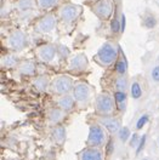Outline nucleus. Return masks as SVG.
I'll return each instance as SVG.
<instances>
[{
	"instance_id": "f257e3e1",
	"label": "nucleus",
	"mask_w": 159,
	"mask_h": 160,
	"mask_svg": "<svg viewBox=\"0 0 159 160\" xmlns=\"http://www.w3.org/2000/svg\"><path fill=\"white\" fill-rule=\"evenodd\" d=\"M119 58V46L115 41H106L100 46L96 55H95V62L103 68H110L117 63Z\"/></svg>"
},
{
	"instance_id": "f03ea898",
	"label": "nucleus",
	"mask_w": 159,
	"mask_h": 160,
	"mask_svg": "<svg viewBox=\"0 0 159 160\" xmlns=\"http://www.w3.org/2000/svg\"><path fill=\"white\" fill-rule=\"evenodd\" d=\"M95 112L99 117H112L115 114L118 109L114 93H110L108 91H102L95 97Z\"/></svg>"
},
{
	"instance_id": "7ed1b4c3",
	"label": "nucleus",
	"mask_w": 159,
	"mask_h": 160,
	"mask_svg": "<svg viewBox=\"0 0 159 160\" xmlns=\"http://www.w3.org/2000/svg\"><path fill=\"white\" fill-rule=\"evenodd\" d=\"M72 95L75 100V103L79 108H86L90 104V102L96 97L95 95V89L90 85L89 82L79 80L75 81V85L73 88Z\"/></svg>"
},
{
	"instance_id": "20e7f679",
	"label": "nucleus",
	"mask_w": 159,
	"mask_h": 160,
	"mask_svg": "<svg viewBox=\"0 0 159 160\" xmlns=\"http://www.w3.org/2000/svg\"><path fill=\"white\" fill-rule=\"evenodd\" d=\"M74 85H75V81L70 75L60 74V75H56L51 79L49 92L55 95V96L68 95V93H72Z\"/></svg>"
},
{
	"instance_id": "39448f33",
	"label": "nucleus",
	"mask_w": 159,
	"mask_h": 160,
	"mask_svg": "<svg viewBox=\"0 0 159 160\" xmlns=\"http://www.w3.org/2000/svg\"><path fill=\"white\" fill-rule=\"evenodd\" d=\"M83 12V8L80 5L73 4V2H64L59 6L57 9V17L59 21L66 26L74 24Z\"/></svg>"
},
{
	"instance_id": "423d86ee",
	"label": "nucleus",
	"mask_w": 159,
	"mask_h": 160,
	"mask_svg": "<svg viewBox=\"0 0 159 160\" xmlns=\"http://www.w3.org/2000/svg\"><path fill=\"white\" fill-rule=\"evenodd\" d=\"M5 46L11 51V52H20L27 49L29 44V38L28 34L23 29H15L12 30L10 34L5 38Z\"/></svg>"
},
{
	"instance_id": "0eeeda50",
	"label": "nucleus",
	"mask_w": 159,
	"mask_h": 160,
	"mask_svg": "<svg viewBox=\"0 0 159 160\" xmlns=\"http://www.w3.org/2000/svg\"><path fill=\"white\" fill-rule=\"evenodd\" d=\"M108 141V132L99 122L91 124L89 128V135L86 138V146L94 148H103Z\"/></svg>"
},
{
	"instance_id": "6e6552de",
	"label": "nucleus",
	"mask_w": 159,
	"mask_h": 160,
	"mask_svg": "<svg viewBox=\"0 0 159 160\" xmlns=\"http://www.w3.org/2000/svg\"><path fill=\"white\" fill-rule=\"evenodd\" d=\"M59 17L56 13L54 12H48L45 13L44 16H41L39 20L35 22L34 24V29L37 33L43 34V35H50V34H54L56 29H57V26H59Z\"/></svg>"
},
{
	"instance_id": "1a4fd4ad",
	"label": "nucleus",
	"mask_w": 159,
	"mask_h": 160,
	"mask_svg": "<svg viewBox=\"0 0 159 160\" xmlns=\"http://www.w3.org/2000/svg\"><path fill=\"white\" fill-rule=\"evenodd\" d=\"M57 53H59V48L51 42L39 45L34 50V55H35L37 60L41 63H45V64L52 63L54 60L57 57Z\"/></svg>"
},
{
	"instance_id": "9d476101",
	"label": "nucleus",
	"mask_w": 159,
	"mask_h": 160,
	"mask_svg": "<svg viewBox=\"0 0 159 160\" xmlns=\"http://www.w3.org/2000/svg\"><path fill=\"white\" fill-rule=\"evenodd\" d=\"M95 16L101 21H108L114 13V1L113 0H96L91 8Z\"/></svg>"
},
{
	"instance_id": "9b49d317",
	"label": "nucleus",
	"mask_w": 159,
	"mask_h": 160,
	"mask_svg": "<svg viewBox=\"0 0 159 160\" xmlns=\"http://www.w3.org/2000/svg\"><path fill=\"white\" fill-rule=\"evenodd\" d=\"M89 68V61L85 53L80 52L77 55H73L68 60V69L72 73H83Z\"/></svg>"
},
{
	"instance_id": "f8f14e48",
	"label": "nucleus",
	"mask_w": 159,
	"mask_h": 160,
	"mask_svg": "<svg viewBox=\"0 0 159 160\" xmlns=\"http://www.w3.org/2000/svg\"><path fill=\"white\" fill-rule=\"evenodd\" d=\"M97 122H99L100 125H102L110 135L118 133L121 130V128H123L120 118L114 117V115H112V117H100Z\"/></svg>"
},
{
	"instance_id": "ddd939ff",
	"label": "nucleus",
	"mask_w": 159,
	"mask_h": 160,
	"mask_svg": "<svg viewBox=\"0 0 159 160\" xmlns=\"http://www.w3.org/2000/svg\"><path fill=\"white\" fill-rule=\"evenodd\" d=\"M78 160H105V153L102 148L86 147L78 153Z\"/></svg>"
},
{
	"instance_id": "4468645a",
	"label": "nucleus",
	"mask_w": 159,
	"mask_h": 160,
	"mask_svg": "<svg viewBox=\"0 0 159 160\" xmlns=\"http://www.w3.org/2000/svg\"><path fill=\"white\" fill-rule=\"evenodd\" d=\"M16 72L20 75H26V77H35L37 73V66L33 60H22L20 64L15 68Z\"/></svg>"
},
{
	"instance_id": "2eb2a0df",
	"label": "nucleus",
	"mask_w": 159,
	"mask_h": 160,
	"mask_svg": "<svg viewBox=\"0 0 159 160\" xmlns=\"http://www.w3.org/2000/svg\"><path fill=\"white\" fill-rule=\"evenodd\" d=\"M55 103H56V107H59V108H61V109H63L64 112L73 110L74 109V107L77 106L75 100H74V97H73L72 93L62 95V96H56Z\"/></svg>"
},
{
	"instance_id": "dca6fc26",
	"label": "nucleus",
	"mask_w": 159,
	"mask_h": 160,
	"mask_svg": "<svg viewBox=\"0 0 159 160\" xmlns=\"http://www.w3.org/2000/svg\"><path fill=\"white\" fill-rule=\"evenodd\" d=\"M66 113L63 109H61L59 107H52L48 109L46 112V118L48 121L51 126H55V125H60L62 122V120L66 118Z\"/></svg>"
},
{
	"instance_id": "f3484780",
	"label": "nucleus",
	"mask_w": 159,
	"mask_h": 160,
	"mask_svg": "<svg viewBox=\"0 0 159 160\" xmlns=\"http://www.w3.org/2000/svg\"><path fill=\"white\" fill-rule=\"evenodd\" d=\"M50 136H51V140L54 141L57 146H62L66 142V138H67L66 128L63 125H61V124L52 126L51 131H50Z\"/></svg>"
},
{
	"instance_id": "a211bd4d",
	"label": "nucleus",
	"mask_w": 159,
	"mask_h": 160,
	"mask_svg": "<svg viewBox=\"0 0 159 160\" xmlns=\"http://www.w3.org/2000/svg\"><path fill=\"white\" fill-rule=\"evenodd\" d=\"M15 10L18 13H24V12H30V11L39 10L37 0H16L13 2Z\"/></svg>"
},
{
	"instance_id": "6ab92c4d",
	"label": "nucleus",
	"mask_w": 159,
	"mask_h": 160,
	"mask_svg": "<svg viewBox=\"0 0 159 160\" xmlns=\"http://www.w3.org/2000/svg\"><path fill=\"white\" fill-rule=\"evenodd\" d=\"M50 82H51V79H50L49 75L41 74V75H38V77H34L33 86L39 92H46V91H49Z\"/></svg>"
},
{
	"instance_id": "aec40b11",
	"label": "nucleus",
	"mask_w": 159,
	"mask_h": 160,
	"mask_svg": "<svg viewBox=\"0 0 159 160\" xmlns=\"http://www.w3.org/2000/svg\"><path fill=\"white\" fill-rule=\"evenodd\" d=\"M21 58L15 53V52H12V53H8V55H4L3 57H1V66L4 67V68H16L18 64H20L21 62Z\"/></svg>"
},
{
	"instance_id": "412c9836",
	"label": "nucleus",
	"mask_w": 159,
	"mask_h": 160,
	"mask_svg": "<svg viewBox=\"0 0 159 160\" xmlns=\"http://www.w3.org/2000/svg\"><path fill=\"white\" fill-rule=\"evenodd\" d=\"M114 98H115V103H117V107H118L119 112H124L126 108V102H128V92L115 91Z\"/></svg>"
},
{
	"instance_id": "4be33fe9",
	"label": "nucleus",
	"mask_w": 159,
	"mask_h": 160,
	"mask_svg": "<svg viewBox=\"0 0 159 160\" xmlns=\"http://www.w3.org/2000/svg\"><path fill=\"white\" fill-rule=\"evenodd\" d=\"M142 95H143V89H142L141 82L137 80H134L130 84V97L132 100H140Z\"/></svg>"
},
{
	"instance_id": "5701e85b",
	"label": "nucleus",
	"mask_w": 159,
	"mask_h": 160,
	"mask_svg": "<svg viewBox=\"0 0 159 160\" xmlns=\"http://www.w3.org/2000/svg\"><path fill=\"white\" fill-rule=\"evenodd\" d=\"M114 88H115V91H124V92H128L129 81H128L126 75H118L115 81H114Z\"/></svg>"
},
{
	"instance_id": "b1692460",
	"label": "nucleus",
	"mask_w": 159,
	"mask_h": 160,
	"mask_svg": "<svg viewBox=\"0 0 159 160\" xmlns=\"http://www.w3.org/2000/svg\"><path fill=\"white\" fill-rule=\"evenodd\" d=\"M37 4L39 10L49 11L60 4V0H37Z\"/></svg>"
},
{
	"instance_id": "393cba45",
	"label": "nucleus",
	"mask_w": 159,
	"mask_h": 160,
	"mask_svg": "<svg viewBox=\"0 0 159 160\" xmlns=\"http://www.w3.org/2000/svg\"><path fill=\"white\" fill-rule=\"evenodd\" d=\"M115 72L118 73V75H126L128 73V62L124 57H119L117 63L114 64Z\"/></svg>"
},
{
	"instance_id": "a878e982",
	"label": "nucleus",
	"mask_w": 159,
	"mask_h": 160,
	"mask_svg": "<svg viewBox=\"0 0 159 160\" xmlns=\"http://www.w3.org/2000/svg\"><path fill=\"white\" fill-rule=\"evenodd\" d=\"M149 121V114L148 113H145V114H142L141 117H140L139 119H137V121H136V130L140 131L142 130L145 126H146V124H148Z\"/></svg>"
},
{
	"instance_id": "bb28decb",
	"label": "nucleus",
	"mask_w": 159,
	"mask_h": 160,
	"mask_svg": "<svg viewBox=\"0 0 159 160\" xmlns=\"http://www.w3.org/2000/svg\"><path fill=\"white\" fill-rule=\"evenodd\" d=\"M156 24H157V20L153 17V16H147V17H145V20H143V26L146 27V28H149V29H152V28H154L156 27Z\"/></svg>"
},
{
	"instance_id": "cd10ccee",
	"label": "nucleus",
	"mask_w": 159,
	"mask_h": 160,
	"mask_svg": "<svg viewBox=\"0 0 159 160\" xmlns=\"http://www.w3.org/2000/svg\"><path fill=\"white\" fill-rule=\"evenodd\" d=\"M118 136L121 142H126L130 138V130L128 128H121V130L118 132Z\"/></svg>"
},
{
	"instance_id": "c85d7f7f",
	"label": "nucleus",
	"mask_w": 159,
	"mask_h": 160,
	"mask_svg": "<svg viewBox=\"0 0 159 160\" xmlns=\"http://www.w3.org/2000/svg\"><path fill=\"white\" fill-rule=\"evenodd\" d=\"M110 29L113 33H118V32H121V26H120V21L119 20H112L110 22Z\"/></svg>"
},
{
	"instance_id": "c756f323",
	"label": "nucleus",
	"mask_w": 159,
	"mask_h": 160,
	"mask_svg": "<svg viewBox=\"0 0 159 160\" xmlns=\"http://www.w3.org/2000/svg\"><path fill=\"white\" fill-rule=\"evenodd\" d=\"M151 78H152L153 81L159 82V64L154 66V67L152 68V72H151Z\"/></svg>"
},
{
	"instance_id": "7c9ffc66",
	"label": "nucleus",
	"mask_w": 159,
	"mask_h": 160,
	"mask_svg": "<svg viewBox=\"0 0 159 160\" xmlns=\"http://www.w3.org/2000/svg\"><path fill=\"white\" fill-rule=\"evenodd\" d=\"M145 143H146V135H143V136L140 138L139 144H137V147H136V155H139V153H141V150L143 149Z\"/></svg>"
},
{
	"instance_id": "2f4dec72",
	"label": "nucleus",
	"mask_w": 159,
	"mask_h": 160,
	"mask_svg": "<svg viewBox=\"0 0 159 160\" xmlns=\"http://www.w3.org/2000/svg\"><path fill=\"white\" fill-rule=\"evenodd\" d=\"M120 26H121V32L125 29V16L124 15H121V18H120Z\"/></svg>"
},
{
	"instance_id": "473e14b6",
	"label": "nucleus",
	"mask_w": 159,
	"mask_h": 160,
	"mask_svg": "<svg viewBox=\"0 0 159 160\" xmlns=\"http://www.w3.org/2000/svg\"><path fill=\"white\" fill-rule=\"evenodd\" d=\"M84 1H89V2H95L96 0H84Z\"/></svg>"
},
{
	"instance_id": "72a5a7b5",
	"label": "nucleus",
	"mask_w": 159,
	"mask_h": 160,
	"mask_svg": "<svg viewBox=\"0 0 159 160\" xmlns=\"http://www.w3.org/2000/svg\"><path fill=\"white\" fill-rule=\"evenodd\" d=\"M9 160H18V159H9Z\"/></svg>"
},
{
	"instance_id": "f704fd0d",
	"label": "nucleus",
	"mask_w": 159,
	"mask_h": 160,
	"mask_svg": "<svg viewBox=\"0 0 159 160\" xmlns=\"http://www.w3.org/2000/svg\"><path fill=\"white\" fill-rule=\"evenodd\" d=\"M142 160H151V159H142Z\"/></svg>"
},
{
	"instance_id": "c9c22d12",
	"label": "nucleus",
	"mask_w": 159,
	"mask_h": 160,
	"mask_svg": "<svg viewBox=\"0 0 159 160\" xmlns=\"http://www.w3.org/2000/svg\"><path fill=\"white\" fill-rule=\"evenodd\" d=\"M158 146H159V138H158Z\"/></svg>"
},
{
	"instance_id": "e433bc0d",
	"label": "nucleus",
	"mask_w": 159,
	"mask_h": 160,
	"mask_svg": "<svg viewBox=\"0 0 159 160\" xmlns=\"http://www.w3.org/2000/svg\"><path fill=\"white\" fill-rule=\"evenodd\" d=\"M158 61H159V56H158Z\"/></svg>"
},
{
	"instance_id": "4c0bfd02",
	"label": "nucleus",
	"mask_w": 159,
	"mask_h": 160,
	"mask_svg": "<svg viewBox=\"0 0 159 160\" xmlns=\"http://www.w3.org/2000/svg\"><path fill=\"white\" fill-rule=\"evenodd\" d=\"M158 1H159V0H158Z\"/></svg>"
}]
</instances>
